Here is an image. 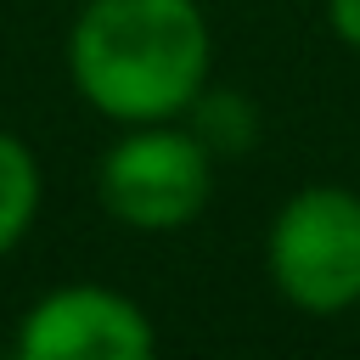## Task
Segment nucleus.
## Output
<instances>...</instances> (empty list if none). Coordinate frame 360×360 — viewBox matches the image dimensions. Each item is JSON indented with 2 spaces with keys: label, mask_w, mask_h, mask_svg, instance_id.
Returning a JSON list of instances; mask_svg holds the SVG:
<instances>
[{
  "label": "nucleus",
  "mask_w": 360,
  "mask_h": 360,
  "mask_svg": "<svg viewBox=\"0 0 360 360\" xmlns=\"http://www.w3.org/2000/svg\"><path fill=\"white\" fill-rule=\"evenodd\" d=\"M208 68L214 34L197 0H84L68 28V79L112 124L180 118Z\"/></svg>",
  "instance_id": "obj_1"
},
{
  "label": "nucleus",
  "mask_w": 360,
  "mask_h": 360,
  "mask_svg": "<svg viewBox=\"0 0 360 360\" xmlns=\"http://www.w3.org/2000/svg\"><path fill=\"white\" fill-rule=\"evenodd\" d=\"M276 292L304 315H343L360 304V191L315 180L298 186L264 236Z\"/></svg>",
  "instance_id": "obj_3"
},
{
  "label": "nucleus",
  "mask_w": 360,
  "mask_h": 360,
  "mask_svg": "<svg viewBox=\"0 0 360 360\" xmlns=\"http://www.w3.org/2000/svg\"><path fill=\"white\" fill-rule=\"evenodd\" d=\"M96 197L107 219L141 236H169L191 225L214 197V152L174 118L124 124V135L101 152Z\"/></svg>",
  "instance_id": "obj_2"
},
{
  "label": "nucleus",
  "mask_w": 360,
  "mask_h": 360,
  "mask_svg": "<svg viewBox=\"0 0 360 360\" xmlns=\"http://www.w3.org/2000/svg\"><path fill=\"white\" fill-rule=\"evenodd\" d=\"M39 197H45V180H39V158L22 135L0 129V259L34 231L39 219Z\"/></svg>",
  "instance_id": "obj_6"
},
{
  "label": "nucleus",
  "mask_w": 360,
  "mask_h": 360,
  "mask_svg": "<svg viewBox=\"0 0 360 360\" xmlns=\"http://www.w3.org/2000/svg\"><path fill=\"white\" fill-rule=\"evenodd\" d=\"M180 118H186V129H191L214 158H242V152H253V141H259V107H253V96H242V90L202 84Z\"/></svg>",
  "instance_id": "obj_5"
},
{
  "label": "nucleus",
  "mask_w": 360,
  "mask_h": 360,
  "mask_svg": "<svg viewBox=\"0 0 360 360\" xmlns=\"http://www.w3.org/2000/svg\"><path fill=\"white\" fill-rule=\"evenodd\" d=\"M17 354L22 360H152L158 326L135 298L96 281H68L28 304L17 326Z\"/></svg>",
  "instance_id": "obj_4"
},
{
  "label": "nucleus",
  "mask_w": 360,
  "mask_h": 360,
  "mask_svg": "<svg viewBox=\"0 0 360 360\" xmlns=\"http://www.w3.org/2000/svg\"><path fill=\"white\" fill-rule=\"evenodd\" d=\"M326 28L338 34V45L360 56V0H326Z\"/></svg>",
  "instance_id": "obj_7"
}]
</instances>
